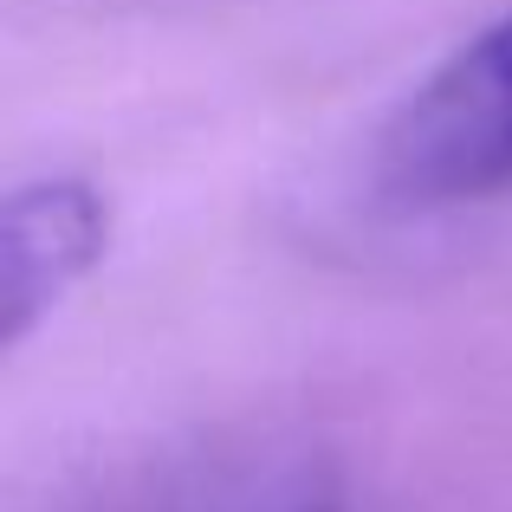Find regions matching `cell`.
<instances>
[{"label": "cell", "mask_w": 512, "mask_h": 512, "mask_svg": "<svg viewBox=\"0 0 512 512\" xmlns=\"http://www.w3.org/2000/svg\"><path fill=\"white\" fill-rule=\"evenodd\" d=\"M376 182L402 208H480L512 195V7L467 33L389 111Z\"/></svg>", "instance_id": "cell-1"}, {"label": "cell", "mask_w": 512, "mask_h": 512, "mask_svg": "<svg viewBox=\"0 0 512 512\" xmlns=\"http://www.w3.org/2000/svg\"><path fill=\"white\" fill-rule=\"evenodd\" d=\"M124 512H338V474L312 448H234L175 467Z\"/></svg>", "instance_id": "cell-3"}, {"label": "cell", "mask_w": 512, "mask_h": 512, "mask_svg": "<svg viewBox=\"0 0 512 512\" xmlns=\"http://www.w3.org/2000/svg\"><path fill=\"white\" fill-rule=\"evenodd\" d=\"M111 247V208L78 175H46L0 208V338L20 344Z\"/></svg>", "instance_id": "cell-2"}]
</instances>
